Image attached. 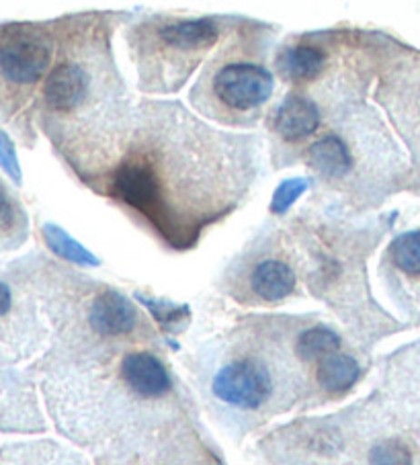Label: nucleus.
<instances>
[{
	"instance_id": "f257e3e1",
	"label": "nucleus",
	"mask_w": 420,
	"mask_h": 465,
	"mask_svg": "<svg viewBox=\"0 0 420 465\" xmlns=\"http://www.w3.org/2000/svg\"><path fill=\"white\" fill-rule=\"evenodd\" d=\"M50 44L35 31L13 27L0 39V70L17 84H34L50 66Z\"/></svg>"
},
{
	"instance_id": "f03ea898",
	"label": "nucleus",
	"mask_w": 420,
	"mask_h": 465,
	"mask_svg": "<svg viewBox=\"0 0 420 465\" xmlns=\"http://www.w3.org/2000/svg\"><path fill=\"white\" fill-rule=\"evenodd\" d=\"M275 78L266 68L250 62H234L215 74L214 91L225 107L248 111L265 105L273 94Z\"/></svg>"
},
{
	"instance_id": "7ed1b4c3",
	"label": "nucleus",
	"mask_w": 420,
	"mask_h": 465,
	"mask_svg": "<svg viewBox=\"0 0 420 465\" xmlns=\"http://www.w3.org/2000/svg\"><path fill=\"white\" fill-rule=\"evenodd\" d=\"M214 391L225 404L255 411L269 400L273 381L269 371L256 361H234L215 375Z\"/></svg>"
},
{
	"instance_id": "20e7f679",
	"label": "nucleus",
	"mask_w": 420,
	"mask_h": 465,
	"mask_svg": "<svg viewBox=\"0 0 420 465\" xmlns=\"http://www.w3.org/2000/svg\"><path fill=\"white\" fill-rule=\"evenodd\" d=\"M111 191L125 205L146 212L158 202L160 183L148 164L124 163L113 174Z\"/></svg>"
},
{
	"instance_id": "39448f33",
	"label": "nucleus",
	"mask_w": 420,
	"mask_h": 465,
	"mask_svg": "<svg viewBox=\"0 0 420 465\" xmlns=\"http://www.w3.org/2000/svg\"><path fill=\"white\" fill-rule=\"evenodd\" d=\"M320 125V111L316 103L302 94H289L275 114V130L287 142L310 138Z\"/></svg>"
},
{
	"instance_id": "423d86ee",
	"label": "nucleus",
	"mask_w": 420,
	"mask_h": 465,
	"mask_svg": "<svg viewBox=\"0 0 420 465\" xmlns=\"http://www.w3.org/2000/svg\"><path fill=\"white\" fill-rule=\"evenodd\" d=\"M91 326L103 336H121L134 331L137 312L134 303L117 292H105L95 300L91 314Z\"/></svg>"
},
{
	"instance_id": "0eeeda50",
	"label": "nucleus",
	"mask_w": 420,
	"mask_h": 465,
	"mask_svg": "<svg viewBox=\"0 0 420 465\" xmlns=\"http://www.w3.org/2000/svg\"><path fill=\"white\" fill-rule=\"evenodd\" d=\"M124 378L135 394L158 398L171 390V375L150 352H132L124 359Z\"/></svg>"
},
{
	"instance_id": "6e6552de",
	"label": "nucleus",
	"mask_w": 420,
	"mask_h": 465,
	"mask_svg": "<svg viewBox=\"0 0 420 465\" xmlns=\"http://www.w3.org/2000/svg\"><path fill=\"white\" fill-rule=\"evenodd\" d=\"M88 93L86 72L76 64H60L45 80L44 97L55 111L78 107Z\"/></svg>"
},
{
	"instance_id": "1a4fd4ad",
	"label": "nucleus",
	"mask_w": 420,
	"mask_h": 465,
	"mask_svg": "<svg viewBox=\"0 0 420 465\" xmlns=\"http://www.w3.org/2000/svg\"><path fill=\"white\" fill-rule=\"evenodd\" d=\"M250 287L265 302H279L295 290V275L289 264L281 261H265L250 275Z\"/></svg>"
},
{
	"instance_id": "9d476101",
	"label": "nucleus",
	"mask_w": 420,
	"mask_h": 465,
	"mask_svg": "<svg viewBox=\"0 0 420 465\" xmlns=\"http://www.w3.org/2000/svg\"><path fill=\"white\" fill-rule=\"evenodd\" d=\"M220 29L212 19H193L173 23L160 29V39L166 45L179 47V50H197L215 44Z\"/></svg>"
},
{
	"instance_id": "9b49d317",
	"label": "nucleus",
	"mask_w": 420,
	"mask_h": 465,
	"mask_svg": "<svg viewBox=\"0 0 420 465\" xmlns=\"http://www.w3.org/2000/svg\"><path fill=\"white\" fill-rule=\"evenodd\" d=\"M310 163L318 168L322 174L343 176L353 168V156L346 143L336 135H326L312 143L308 152Z\"/></svg>"
},
{
	"instance_id": "f8f14e48",
	"label": "nucleus",
	"mask_w": 420,
	"mask_h": 465,
	"mask_svg": "<svg viewBox=\"0 0 420 465\" xmlns=\"http://www.w3.org/2000/svg\"><path fill=\"white\" fill-rule=\"evenodd\" d=\"M326 55L320 47L294 45L279 55V68L285 76L295 80H310L325 70Z\"/></svg>"
},
{
	"instance_id": "ddd939ff",
	"label": "nucleus",
	"mask_w": 420,
	"mask_h": 465,
	"mask_svg": "<svg viewBox=\"0 0 420 465\" xmlns=\"http://www.w3.org/2000/svg\"><path fill=\"white\" fill-rule=\"evenodd\" d=\"M359 363L349 355H330L322 359L318 367V381L320 386L333 391V394H341V391L355 386L359 380Z\"/></svg>"
},
{
	"instance_id": "4468645a",
	"label": "nucleus",
	"mask_w": 420,
	"mask_h": 465,
	"mask_svg": "<svg viewBox=\"0 0 420 465\" xmlns=\"http://www.w3.org/2000/svg\"><path fill=\"white\" fill-rule=\"evenodd\" d=\"M390 259L395 271L410 282L420 283V228L404 232L390 246Z\"/></svg>"
},
{
	"instance_id": "2eb2a0df",
	"label": "nucleus",
	"mask_w": 420,
	"mask_h": 465,
	"mask_svg": "<svg viewBox=\"0 0 420 465\" xmlns=\"http://www.w3.org/2000/svg\"><path fill=\"white\" fill-rule=\"evenodd\" d=\"M44 238L47 246H50L55 254L62 256V259L83 264V267H96V264H99V259H96L91 251H86L83 244H78L68 232H64L60 226H55V223H45Z\"/></svg>"
},
{
	"instance_id": "dca6fc26",
	"label": "nucleus",
	"mask_w": 420,
	"mask_h": 465,
	"mask_svg": "<svg viewBox=\"0 0 420 465\" xmlns=\"http://www.w3.org/2000/svg\"><path fill=\"white\" fill-rule=\"evenodd\" d=\"M338 349H341V336L326 326L308 328L297 339V352L304 359H326L330 355H336Z\"/></svg>"
},
{
	"instance_id": "f3484780",
	"label": "nucleus",
	"mask_w": 420,
	"mask_h": 465,
	"mask_svg": "<svg viewBox=\"0 0 420 465\" xmlns=\"http://www.w3.org/2000/svg\"><path fill=\"white\" fill-rule=\"evenodd\" d=\"M144 306H146L152 316L158 320V324L166 328V331H176L181 326V322L189 318V308L187 306H176V303L171 302H160V300H152V298H144V295H137Z\"/></svg>"
},
{
	"instance_id": "a211bd4d",
	"label": "nucleus",
	"mask_w": 420,
	"mask_h": 465,
	"mask_svg": "<svg viewBox=\"0 0 420 465\" xmlns=\"http://www.w3.org/2000/svg\"><path fill=\"white\" fill-rule=\"evenodd\" d=\"M371 465H412V451L400 440H384L371 449Z\"/></svg>"
},
{
	"instance_id": "6ab92c4d",
	"label": "nucleus",
	"mask_w": 420,
	"mask_h": 465,
	"mask_svg": "<svg viewBox=\"0 0 420 465\" xmlns=\"http://www.w3.org/2000/svg\"><path fill=\"white\" fill-rule=\"evenodd\" d=\"M308 181L302 179V176H295V179H287L275 189L273 199H271V212L273 213H285L289 207H292L297 199L304 195V191L308 189Z\"/></svg>"
},
{
	"instance_id": "aec40b11",
	"label": "nucleus",
	"mask_w": 420,
	"mask_h": 465,
	"mask_svg": "<svg viewBox=\"0 0 420 465\" xmlns=\"http://www.w3.org/2000/svg\"><path fill=\"white\" fill-rule=\"evenodd\" d=\"M0 166L5 168L6 174H9L15 183H21V166L17 152H15L11 138L3 130H0Z\"/></svg>"
},
{
	"instance_id": "412c9836",
	"label": "nucleus",
	"mask_w": 420,
	"mask_h": 465,
	"mask_svg": "<svg viewBox=\"0 0 420 465\" xmlns=\"http://www.w3.org/2000/svg\"><path fill=\"white\" fill-rule=\"evenodd\" d=\"M11 220H13V203L9 195L0 189V228L6 226V223H11Z\"/></svg>"
},
{
	"instance_id": "4be33fe9",
	"label": "nucleus",
	"mask_w": 420,
	"mask_h": 465,
	"mask_svg": "<svg viewBox=\"0 0 420 465\" xmlns=\"http://www.w3.org/2000/svg\"><path fill=\"white\" fill-rule=\"evenodd\" d=\"M11 303H13L11 287L6 283H0V318H3L6 312L11 310Z\"/></svg>"
}]
</instances>
